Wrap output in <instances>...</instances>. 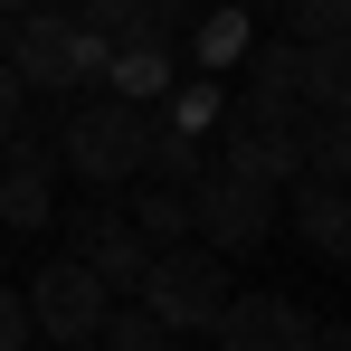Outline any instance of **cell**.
<instances>
[{
	"label": "cell",
	"instance_id": "1",
	"mask_svg": "<svg viewBox=\"0 0 351 351\" xmlns=\"http://www.w3.org/2000/svg\"><path fill=\"white\" fill-rule=\"evenodd\" d=\"M143 152H152V105H123V95H105V86H76V114H66L58 133V162L86 190H133L143 180Z\"/></svg>",
	"mask_w": 351,
	"mask_h": 351
},
{
	"label": "cell",
	"instance_id": "2",
	"mask_svg": "<svg viewBox=\"0 0 351 351\" xmlns=\"http://www.w3.org/2000/svg\"><path fill=\"white\" fill-rule=\"evenodd\" d=\"M105 48H114V38H95L76 10L48 0V10H29V19L10 29V48H0V58L19 66V86H29V95H76V86H95V76H105Z\"/></svg>",
	"mask_w": 351,
	"mask_h": 351
},
{
	"label": "cell",
	"instance_id": "3",
	"mask_svg": "<svg viewBox=\"0 0 351 351\" xmlns=\"http://www.w3.org/2000/svg\"><path fill=\"white\" fill-rule=\"evenodd\" d=\"M228 294H237L228 256H219V247H199V237H180V247H152V266H143L133 304H152L180 342H190V332H209V323H219V304H228Z\"/></svg>",
	"mask_w": 351,
	"mask_h": 351
},
{
	"label": "cell",
	"instance_id": "4",
	"mask_svg": "<svg viewBox=\"0 0 351 351\" xmlns=\"http://www.w3.org/2000/svg\"><path fill=\"white\" fill-rule=\"evenodd\" d=\"M48 228L66 237V256H86V266L105 276V294H133V285H143V266H152V237L123 219L114 190H86V199H76V209H58Z\"/></svg>",
	"mask_w": 351,
	"mask_h": 351
},
{
	"label": "cell",
	"instance_id": "5",
	"mask_svg": "<svg viewBox=\"0 0 351 351\" xmlns=\"http://www.w3.org/2000/svg\"><path fill=\"white\" fill-rule=\"evenodd\" d=\"M105 276L86 266V256H48L38 276H29V332H48L58 351H86L95 342V323H105Z\"/></svg>",
	"mask_w": 351,
	"mask_h": 351
},
{
	"label": "cell",
	"instance_id": "6",
	"mask_svg": "<svg viewBox=\"0 0 351 351\" xmlns=\"http://www.w3.org/2000/svg\"><path fill=\"white\" fill-rule=\"evenodd\" d=\"M199 247H219V256H256L266 237H276V190H256V180H237V171H219L209 162V180H199Z\"/></svg>",
	"mask_w": 351,
	"mask_h": 351
},
{
	"label": "cell",
	"instance_id": "7",
	"mask_svg": "<svg viewBox=\"0 0 351 351\" xmlns=\"http://www.w3.org/2000/svg\"><path fill=\"white\" fill-rule=\"evenodd\" d=\"M209 332H219V351H313V313L294 294L256 285V294H228Z\"/></svg>",
	"mask_w": 351,
	"mask_h": 351
},
{
	"label": "cell",
	"instance_id": "8",
	"mask_svg": "<svg viewBox=\"0 0 351 351\" xmlns=\"http://www.w3.org/2000/svg\"><path fill=\"white\" fill-rule=\"evenodd\" d=\"M285 219H294V237H304L313 256H332V266H342V247H351V190H342V180L294 171V180H285Z\"/></svg>",
	"mask_w": 351,
	"mask_h": 351
},
{
	"label": "cell",
	"instance_id": "9",
	"mask_svg": "<svg viewBox=\"0 0 351 351\" xmlns=\"http://www.w3.org/2000/svg\"><path fill=\"white\" fill-rule=\"evenodd\" d=\"M171 76H180L171 38H162V29H143V38H114V48H105V76H95V86H105V95H123V105H152Z\"/></svg>",
	"mask_w": 351,
	"mask_h": 351
},
{
	"label": "cell",
	"instance_id": "10",
	"mask_svg": "<svg viewBox=\"0 0 351 351\" xmlns=\"http://www.w3.org/2000/svg\"><path fill=\"white\" fill-rule=\"evenodd\" d=\"M123 219H133V228L152 237V247H180V237L199 228V190H180V180H133V190H123Z\"/></svg>",
	"mask_w": 351,
	"mask_h": 351
},
{
	"label": "cell",
	"instance_id": "11",
	"mask_svg": "<svg viewBox=\"0 0 351 351\" xmlns=\"http://www.w3.org/2000/svg\"><path fill=\"white\" fill-rule=\"evenodd\" d=\"M219 114H228V95H219V76H199V66H190V76H171V86L152 95V123H171V133H199V143L219 133Z\"/></svg>",
	"mask_w": 351,
	"mask_h": 351
},
{
	"label": "cell",
	"instance_id": "12",
	"mask_svg": "<svg viewBox=\"0 0 351 351\" xmlns=\"http://www.w3.org/2000/svg\"><path fill=\"white\" fill-rule=\"evenodd\" d=\"M95 351H190V342H180V332L152 313V304L114 294V304H105V323H95Z\"/></svg>",
	"mask_w": 351,
	"mask_h": 351
},
{
	"label": "cell",
	"instance_id": "13",
	"mask_svg": "<svg viewBox=\"0 0 351 351\" xmlns=\"http://www.w3.org/2000/svg\"><path fill=\"white\" fill-rule=\"evenodd\" d=\"M247 38H256V10L219 0V10L190 29V66H199V76H219V66H237V58H247Z\"/></svg>",
	"mask_w": 351,
	"mask_h": 351
},
{
	"label": "cell",
	"instance_id": "14",
	"mask_svg": "<svg viewBox=\"0 0 351 351\" xmlns=\"http://www.w3.org/2000/svg\"><path fill=\"white\" fill-rule=\"evenodd\" d=\"M237 66H256V105H304V38H247Z\"/></svg>",
	"mask_w": 351,
	"mask_h": 351
},
{
	"label": "cell",
	"instance_id": "15",
	"mask_svg": "<svg viewBox=\"0 0 351 351\" xmlns=\"http://www.w3.org/2000/svg\"><path fill=\"white\" fill-rule=\"evenodd\" d=\"M304 105L351 114V29H342V38H323V48H304Z\"/></svg>",
	"mask_w": 351,
	"mask_h": 351
},
{
	"label": "cell",
	"instance_id": "16",
	"mask_svg": "<svg viewBox=\"0 0 351 351\" xmlns=\"http://www.w3.org/2000/svg\"><path fill=\"white\" fill-rule=\"evenodd\" d=\"M143 171H152V180H180V190H199V180H209V143H199V133H171V123H152Z\"/></svg>",
	"mask_w": 351,
	"mask_h": 351
},
{
	"label": "cell",
	"instance_id": "17",
	"mask_svg": "<svg viewBox=\"0 0 351 351\" xmlns=\"http://www.w3.org/2000/svg\"><path fill=\"white\" fill-rule=\"evenodd\" d=\"M304 171L313 180H351V114H304Z\"/></svg>",
	"mask_w": 351,
	"mask_h": 351
},
{
	"label": "cell",
	"instance_id": "18",
	"mask_svg": "<svg viewBox=\"0 0 351 351\" xmlns=\"http://www.w3.org/2000/svg\"><path fill=\"white\" fill-rule=\"evenodd\" d=\"M276 29L304 38V48H323V38H342V29H351V0H276Z\"/></svg>",
	"mask_w": 351,
	"mask_h": 351
},
{
	"label": "cell",
	"instance_id": "19",
	"mask_svg": "<svg viewBox=\"0 0 351 351\" xmlns=\"http://www.w3.org/2000/svg\"><path fill=\"white\" fill-rule=\"evenodd\" d=\"M76 19H86L95 38H143V29H162L152 0H76ZM162 38H171V29H162Z\"/></svg>",
	"mask_w": 351,
	"mask_h": 351
},
{
	"label": "cell",
	"instance_id": "20",
	"mask_svg": "<svg viewBox=\"0 0 351 351\" xmlns=\"http://www.w3.org/2000/svg\"><path fill=\"white\" fill-rule=\"evenodd\" d=\"M29 105H38V95H29V86H19V66L0 58V143H10V133H19V123H29Z\"/></svg>",
	"mask_w": 351,
	"mask_h": 351
},
{
	"label": "cell",
	"instance_id": "21",
	"mask_svg": "<svg viewBox=\"0 0 351 351\" xmlns=\"http://www.w3.org/2000/svg\"><path fill=\"white\" fill-rule=\"evenodd\" d=\"M0 351H29V294L0 285Z\"/></svg>",
	"mask_w": 351,
	"mask_h": 351
},
{
	"label": "cell",
	"instance_id": "22",
	"mask_svg": "<svg viewBox=\"0 0 351 351\" xmlns=\"http://www.w3.org/2000/svg\"><path fill=\"white\" fill-rule=\"evenodd\" d=\"M313 351H351V323H323L313 313Z\"/></svg>",
	"mask_w": 351,
	"mask_h": 351
},
{
	"label": "cell",
	"instance_id": "23",
	"mask_svg": "<svg viewBox=\"0 0 351 351\" xmlns=\"http://www.w3.org/2000/svg\"><path fill=\"white\" fill-rule=\"evenodd\" d=\"M190 10H199V0H152V19H162L171 38H180V19H190Z\"/></svg>",
	"mask_w": 351,
	"mask_h": 351
},
{
	"label": "cell",
	"instance_id": "24",
	"mask_svg": "<svg viewBox=\"0 0 351 351\" xmlns=\"http://www.w3.org/2000/svg\"><path fill=\"white\" fill-rule=\"evenodd\" d=\"M0 10H10V19H29V10H48V0H0Z\"/></svg>",
	"mask_w": 351,
	"mask_h": 351
},
{
	"label": "cell",
	"instance_id": "25",
	"mask_svg": "<svg viewBox=\"0 0 351 351\" xmlns=\"http://www.w3.org/2000/svg\"><path fill=\"white\" fill-rule=\"evenodd\" d=\"M10 29H19V19H10V10H0V48H10Z\"/></svg>",
	"mask_w": 351,
	"mask_h": 351
},
{
	"label": "cell",
	"instance_id": "26",
	"mask_svg": "<svg viewBox=\"0 0 351 351\" xmlns=\"http://www.w3.org/2000/svg\"><path fill=\"white\" fill-rule=\"evenodd\" d=\"M237 10H276V0H237Z\"/></svg>",
	"mask_w": 351,
	"mask_h": 351
},
{
	"label": "cell",
	"instance_id": "27",
	"mask_svg": "<svg viewBox=\"0 0 351 351\" xmlns=\"http://www.w3.org/2000/svg\"><path fill=\"white\" fill-rule=\"evenodd\" d=\"M342 266H351V247H342Z\"/></svg>",
	"mask_w": 351,
	"mask_h": 351
},
{
	"label": "cell",
	"instance_id": "28",
	"mask_svg": "<svg viewBox=\"0 0 351 351\" xmlns=\"http://www.w3.org/2000/svg\"><path fill=\"white\" fill-rule=\"evenodd\" d=\"M342 190H351V180H342Z\"/></svg>",
	"mask_w": 351,
	"mask_h": 351
},
{
	"label": "cell",
	"instance_id": "29",
	"mask_svg": "<svg viewBox=\"0 0 351 351\" xmlns=\"http://www.w3.org/2000/svg\"><path fill=\"white\" fill-rule=\"evenodd\" d=\"M86 351H95V342H86Z\"/></svg>",
	"mask_w": 351,
	"mask_h": 351
}]
</instances>
